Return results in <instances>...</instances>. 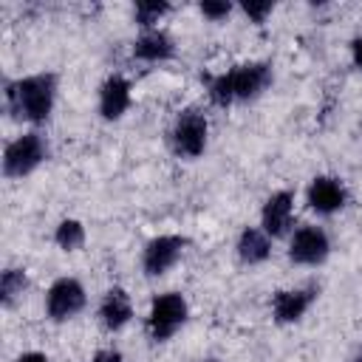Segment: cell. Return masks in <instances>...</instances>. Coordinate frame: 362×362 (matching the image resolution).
I'll use <instances>...</instances> for the list:
<instances>
[{"instance_id":"23","label":"cell","mask_w":362,"mask_h":362,"mask_svg":"<svg viewBox=\"0 0 362 362\" xmlns=\"http://www.w3.org/2000/svg\"><path fill=\"white\" fill-rule=\"evenodd\" d=\"M17 362H48V359H45L42 354H23Z\"/></svg>"},{"instance_id":"2","label":"cell","mask_w":362,"mask_h":362,"mask_svg":"<svg viewBox=\"0 0 362 362\" xmlns=\"http://www.w3.org/2000/svg\"><path fill=\"white\" fill-rule=\"evenodd\" d=\"M266 82H269V68L260 65V62H252V65H240V68H235V71L212 79L209 93H212V99L218 105H229L232 99H249V96H255Z\"/></svg>"},{"instance_id":"15","label":"cell","mask_w":362,"mask_h":362,"mask_svg":"<svg viewBox=\"0 0 362 362\" xmlns=\"http://www.w3.org/2000/svg\"><path fill=\"white\" fill-rule=\"evenodd\" d=\"M238 252H240V257H243L246 263H260V260L269 257V240H266L263 232L246 229V232L240 235V240H238Z\"/></svg>"},{"instance_id":"6","label":"cell","mask_w":362,"mask_h":362,"mask_svg":"<svg viewBox=\"0 0 362 362\" xmlns=\"http://www.w3.org/2000/svg\"><path fill=\"white\" fill-rule=\"evenodd\" d=\"M82 305H85V291H82V286L76 280L62 277V280H57L51 286V291H48V314L54 320H65V317L76 314Z\"/></svg>"},{"instance_id":"17","label":"cell","mask_w":362,"mask_h":362,"mask_svg":"<svg viewBox=\"0 0 362 362\" xmlns=\"http://www.w3.org/2000/svg\"><path fill=\"white\" fill-rule=\"evenodd\" d=\"M25 288V274L17 272V269H8L3 272V280H0V294H3V303H11L20 291Z\"/></svg>"},{"instance_id":"18","label":"cell","mask_w":362,"mask_h":362,"mask_svg":"<svg viewBox=\"0 0 362 362\" xmlns=\"http://www.w3.org/2000/svg\"><path fill=\"white\" fill-rule=\"evenodd\" d=\"M164 11H167L164 3H139V6H136V17H139V23H144V25L156 23Z\"/></svg>"},{"instance_id":"13","label":"cell","mask_w":362,"mask_h":362,"mask_svg":"<svg viewBox=\"0 0 362 362\" xmlns=\"http://www.w3.org/2000/svg\"><path fill=\"white\" fill-rule=\"evenodd\" d=\"M127 320H130V300H127V294L122 288H110L105 303H102V322L116 331Z\"/></svg>"},{"instance_id":"8","label":"cell","mask_w":362,"mask_h":362,"mask_svg":"<svg viewBox=\"0 0 362 362\" xmlns=\"http://www.w3.org/2000/svg\"><path fill=\"white\" fill-rule=\"evenodd\" d=\"M181 246H184V238H175V235H161V238L150 240V246L144 249V269H147V274L167 272L178 260Z\"/></svg>"},{"instance_id":"22","label":"cell","mask_w":362,"mask_h":362,"mask_svg":"<svg viewBox=\"0 0 362 362\" xmlns=\"http://www.w3.org/2000/svg\"><path fill=\"white\" fill-rule=\"evenodd\" d=\"M354 62L362 68V37H359V40H354Z\"/></svg>"},{"instance_id":"12","label":"cell","mask_w":362,"mask_h":362,"mask_svg":"<svg viewBox=\"0 0 362 362\" xmlns=\"http://www.w3.org/2000/svg\"><path fill=\"white\" fill-rule=\"evenodd\" d=\"M288 218H291V195L288 192L272 195L263 206V229L269 235H280L288 226Z\"/></svg>"},{"instance_id":"19","label":"cell","mask_w":362,"mask_h":362,"mask_svg":"<svg viewBox=\"0 0 362 362\" xmlns=\"http://www.w3.org/2000/svg\"><path fill=\"white\" fill-rule=\"evenodd\" d=\"M243 8H246V14H249V17H255V20L260 23V20L272 11V3H246Z\"/></svg>"},{"instance_id":"16","label":"cell","mask_w":362,"mask_h":362,"mask_svg":"<svg viewBox=\"0 0 362 362\" xmlns=\"http://www.w3.org/2000/svg\"><path fill=\"white\" fill-rule=\"evenodd\" d=\"M57 243L62 249H79L85 243V229L79 221H62L57 229Z\"/></svg>"},{"instance_id":"7","label":"cell","mask_w":362,"mask_h":362,"mask_svg":"<svg viewBox=\"0 0 362 362\" xmlns=\"http://www.w3.org/2000/svg\"><path fill=\"white\" fill-rule=\"evenodd\" d=\"M294 263H320L328 255V238L322 229L317 226H303L294 232L291 238V249H288Z\"/></svg>"},{"instance_id":"5","label":"cell","mask_w":362,"mask_h":362,"mask_svg":"<svg viewBox=\"0 0 362 362\" xmlns=\"http://www.w3.org/2000/svg\"><path fill=\"white\" fill-rule=\"evenodd\" d=\"M175 147L184 156H201L206 144V119L195 110H184L175 122Z\"/></svg>"},{"instance_id":"11","label":"cell","mask_w":362,"mask_h":362,"mask_svg":"<svg viewBox=\"0 0 362 362\" xmlns=\"http://www.w3.org/2000/svg\"><path fill=\"white\" fill-rule=\"evenodd\" d=\"M314 291H277L274 297V317L277 322H294L311 305Z\"/></svg>"},{"instance_id":"1","label":"cell","mask_w":362,"mask_h":362,"mask_svg":"<svg viewBox=\"0 0 362 362\" xmlns=\"http://www.w3.org/2000/svg\"><path fill=\"white\" fill-rule=\"evenodd\" d=\"M8 107L31 122H42L51 113L54 102V76H28L20 82H11L8 90Z\"/></svg>"},{"instance_id":"20","label":"cell","mask_w":362,"mask_h":362,"mask_svg":"<svg viewBox=\"0 0 362 362\" xmlns=\"http://www.w3.org/2000/svg\"><path fill=\"white\" fill-rule=\"evenodd\" d=\"M201 11L206 17H223L229 11V3H201Z\"/></svg>"},{"instance_id":"4","label":"cell","mask_w":362,"mask_h":362,"mask_svg":"<svg viewBox=\"0 0 362 362\" xmlns=\"http://www.w3.org/2000/svg\"><path fill=\"white\" fill-rule=\"evenodd\" d=\"M187 320V303L181 294H161L150 308V331L156 339H167Z\"/></svg>"},{"instance_id":"10","label":"cell","mask_w":362,"mask_h":362,"mask_svg":"<svg viewBox=\"0 0 362 362\" xmlns=\"http://www.w3.org/2000/svg\"><path fill=\"white\" fill-rule=\"evenodd\" d=\"M130 105V85L122 76H110L102 85V99H99V110L105 119H119Z\"/></svg>"},{"instance_id":"3","label":"cell","mask_w":362,"mask_h":362,"mask_svg":"<svg viewBox=\"0 0 362 362\" xmlns=\"http://www.w3.org/2000/svg\"><path fill=\"white\" fill-rule=\"evenodd\" d=\"M42 156H45L42 139L37 133H25V136H20L17 141H11L6 147L3 170H6V175H25L42 161Z\"/></svg>"},{"instance_id":"14","label":"cell","mask_w":362,"mask_h":362,"mask_svg":"<svg viewBox=\"0 0 362 362\" xmlns=\"http://www.w3.org/2000/svg\"><path fill=\"white\" fill-rule=\"evenodd\" d=\"M133 54H136L139 59H164V57L173 54V42H170V37L161 34V31H147L144 37L136 40Z\"/></svg>"},{"instance_id":"9","label":"cell","mask_w":362,"mask_h":362,"mask_svg":"<svg viewBox=\"0 0 362 362\" xmlns=\"http://www.w3.org/2000/svg\"><path fill=\"white\" fill-rule=\"evenodd\" d=\"M308 204L317 212H334L345 204V189L334 178H314L308 187Z\"/></svg>"},{"instance_id":"21","label":"cell","mask_w":362,"mask_h":362,"mask_svg":"<svg viewBox=\"0 0 362 362\" xmlns=\"http://www.w3.org/2000/svg\"><path fill=\"white\" fill-rule=\"evenodd\" d=\"M93 362H122V356L116 351H102V354L93 356Z\"/></svg>"}]
</instances>
